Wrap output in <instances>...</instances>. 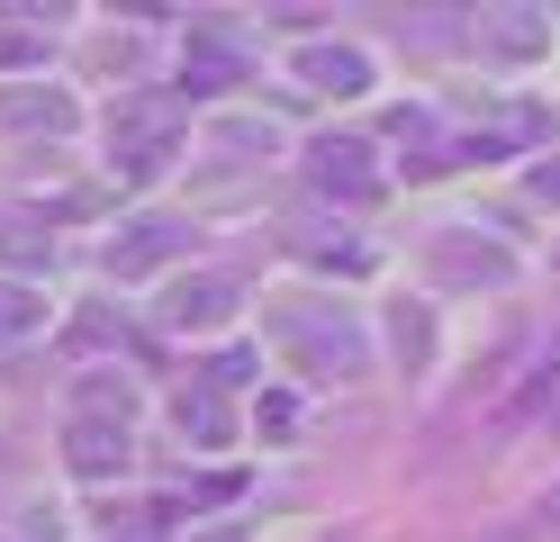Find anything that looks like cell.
I'll use <instances>...</instances> for the list:
<instances>
[{"label": "cell", "instance_id": "6da1fadb", "mask_svg": "<svg viewBox=\"0 0 560 542\" xmlns=\"http://www.w3.org/2000/svg\"><path fill=\"white\" fill-rule=\"evenodd\" d=\"M182 154V100H118L109 108V163L127 181H154Z\"/></svg>", "mask_w": 560, "mask_h": 542}, {"label": "cell", "instance_id": "7a4b0ae2", "mask_svg": "<svg viewBox=\"0 0 560 542\" xmlns=\"http://www.w3.org/2000/svg\"><path fill=\"white\" fill-rule=\"evenodd\" d=\"M235 308H244V289L226 272H199V280H172L163 289V325H172V335H218V325H235Z\"/></svg>", "mask_w": 560, "mask_h": 542}, {"label": "cell", "instance_id": "3957f363", "mask_svg": "<svg viewBox=\"0 0 560 542\" xmlns=\"http://www.w3.org/2000/svg\"><path fill=\"white\" fill-rule=\"evenodd\" d=\"M307 181H317L326 199H380V191H389V172L371 163L362 136H326L317 154H307Z\"/></svg>", "mask_w": 560, "mask_h": 542}, {"label": "cell", "instance_id": "277c9868", "mask_svg": "<svg viewBox=\"0 0 560 542\" xmlns=\"http://www.w3.org/2000/svg\"><path fill=\"white\" fill-rule=\"evenodd\" d=\"M172 253H190V227H182V217H136L127 235H109V272H118V280H145L154 263H172Z\"/></svg>", "mask_w": 560, "mask_h": 542}, {"label": "cell", "instance_id": "5b68a950", "mask_svg": "<svg viewBox=\"0 0 560 542\" xmlns=\"http://www.w3.org/2000/svg\"><path fill=\"white\" fill-rule=\"evenodd\" d=\"M63 461H73L82 480H127L136 443H127V425H109V416H73L63 425Z\"/></svg>", "mask_w": 560, "mask_h": 542}, {"label": "cell", "instance_id": "8992f818", "mask_svg": "<svg viewBox=\"0 0 560 542\" xmlns=\"http://www.w3.org/2000/svg\"><path fill=\"white\" fill-rule=\"evenodd\" d=\"M226 82H244V46H235V36H218V27H190V55H182V91L199 100V91H226Z\"/></svg>", "mask_w": 560, "mask_h": 542}, {"label": "cell", "instance_id": "52a82bcc", "mask_svg": "<svg viewBox=\"0 0 560 542\" xmlns=\"http://www.w3.org/2000/svg\"><path fill=\"white\" fill-rule=\"evenodd\" d=\"M299 82L353 100V91H371V55L362 46H299Z\"/></svg>", "mask_w": 560, "mask_h": 542}, {"label": "cell", "instance_id": "ba28073f", "mask_svg": "<svg viewBox=\"0 0 560 542\" xmlns=\"http://www.w3.org/2000/svg\"><path fill=\"white\" fill-rule=\"evenodd\" d=\"M280 335L307 344L317 361H335V371H362V335H353V316H343V308H335V316H290Z\"/></svg>", "mask_w": 560, "mask_h": 542}, {"label": "cell", "instance_id": "9c48e42d", "mask_svg": "<svg viewBox=\"0 0 560 542\" xmlns=\"http://www.w3.org/2000/svg\"><path fill=\"white\" fill-rule=\"evenodd\" d=\"M172 425H182L190 434V443H208V452H218V443H235V416H226V389H182V397H172Z\"/></svg>", "mask_w": 560, "mask_h": 542}, {"label": "cell", "instance_id": "30bf717a", "mask_svg": "<svg viewBox=\"0 0 560 542\" xmlns=\"http://www.w3.org/2000/svg\"><path fill=\"white\" fill-rule=\"evenodd\" d=\"M73 416H109V425H127V416H136V380H127V371H82Z\"/></svg>", "mask_w": 560, "mask_h": 542}, {"label": "cell", "instance_id": "8fae6325", "mask_svg": "<svg viewBox=\"0 0 560 542\" xmlns=\"http://www.w3.org/2000/svg\"><path fill=\"white\" fill-rule=\"evenodd\" d=\"M37 325H46V299L27 280H0V344H27Z\"/></svg>", "mask_w": 560, "mask_h": 542}, {"label": "cell", "instance_id": "7c38bea8", "mask_svg": "<svg viewBox=\"0 0 560 542\" xmlns=\"http://www.w3.org/2000/svg\"><path fill=\"white\" fill-rule=\"evenodd\" d=\"M0 118H10V127H46V136H63V127H73V100H63V91H46V100H0Z\"/></svg>", "mask_w": 560, "mask_h": 542}, {"label": "cell", "instance_id": "4fadbf2b", "mask_svg": "<svg viewBox=\"0 0 560 542\" xmlns=\"http://www.w3.org/2000/svg\"><path fill=\"white\" fill-rule=\"evenodd\" d=\"M434 263H443L452 280H506V253H488V244H479V253H470V244H434Z\"/></svg>", "mask_w": 560, "mask_h": 542}, {"label": "cell", "instance_id": "5bb4252c", "mask_svg": "<svg viewBox=\"0 0 560 542\" xmlns=\"http://www.w3.org/2000/svg\"><path fill=\"white\" fill-rule=\"evenodd\" d=\"M0 263H10V272H46V263H55V235H37V227H0Z\"/></svg>", "mask_w": 560, "mask_h": 542}, {"label": "cell", "instance_id": "9a60e30c", "mask_svg": "<svg viewBox=\"0 0 560 542\" xmlns=\"http://www.w3.org/2000/svg\"><path fill=\"white\" fill-rule=\"evenodd\" d=\"M542 36H551V27H542L534 10H498V27H488V46H498V55H534Z\"/></svg>", "mask_w": 560, "mask_h": 542}, {"label": "cell", "instance_id": "2e32d148", "mask_svg": "<svg viewBox=\"0 0 560 542\" xmlns=\"http://www.w3.org/2000/svg\"><path fill=\"white\" fill-rule=\"evenodd\" d=\"M389 344H398V361H407V371H416V361L434 353V325L416 316V308H398V316H389Z\"/></svg>", "mask_w": 560, "mask_h": 542}, {"label": "cell", "instance_id": "e0dca14e", "mask_svg": "<svg viewBox=\"0 0 560 542\" xmlns=\"http://www.w3.org/2000/svg\"><path fill=\"white\" fill-rule=\"evenodd\" d=\"M0 64H46V27H0Z\"/></svg>", "mask_w": 560, "mask_h": 542}, {"label": "cell", "instance_id": "ac0fdd59", "mask_svg": "<svg viewBox=\"0 0 560 542\" xmlns=\"http://www.w3.org/2000/svg\"><path fill=\"white\" fill-rule=\"evenodd\" d=\"M19 542H55V506H27V516H19Z\"/></svg>", "mask_w": 560, "mask_h": 542}, {"label": "cell", "instance_id": "d6986e66", "mask_svg": "<svg viewBox=\"0 0 560 542\" xmlns=\"http://www.w3.org/2000/svg\"><path fill=\"white\" fill-rule=\"evenodd\" d=\"M534 191H542V199H560V163H534Z\"/></svg>", "mask_w": 560, "mask_h": 542}, {"label": "cell", "instance_id": "ffe728a7", "mask_svg": "<svg viewBox=\"0 0 560 542\" xmlns=\"http://www.w3.org/2000/svg\"><path fill=\"white\" fill-rule=\"evenodd\" d=\"M542 516H551V524H560V488H551V497H542Z\"/></svg>", "mask_w": 560, "mask_h": 542}, {"label": "cell", "instance_id": "44dd1931", "mask_svg": "<svg viewBox=\"0 0 560 542\" xmlns=\"http://www.w3.org/2000/svg\"><path fill=\"white\" fill-rule=\"evenodd\" d=\"M208 542H244V533H208Z\"/></svg>", "mask_w": 560, "mask_h": 542}]
</instances>
